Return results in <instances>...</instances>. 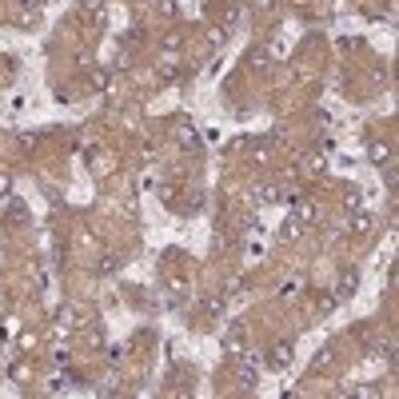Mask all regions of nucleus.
Listing matches in <instances>:
<instances>
[{"instance_id":"obj_1","label":"nucleus","mask_w":399,"mask_h":399,"mask_svg":"<svg viewBox=\"0 0 399 399\" xmlns=\"http://www.w3.org/2000/svg\"><path fill=\"white\" fill-rule=\"evenodd\" d=\"M235 379H240L244 391L256 387V355H240V371H235Z\"/></svg>"},{"instance_id":"obj_2","label":"nucleus","mask_w":399,"mask_h":399,"mask_svg":"<svg viewBox=\"0 0 399 399\" xmlns=\"http://www.w3.org/2000/svg\"><path fill=\"white\" fill-rule=\"evenodd\" d=\"M355 284H359V276H355V272H343L340 284H336V299H347V295L355 291Z\"/></svg>"},{"instance_id":"obj_3","label":"nucleus","mask_w":399,"mask_h":399,"mask_svg":"<svg viewBox=\"0 0 399 399\" xmlns=\"http://www.w3.org/2000/svg\"><path fill=\"white\" fill-rule=\"evenodd\" d=\"M287 363H291V343H276V347H272V367L284 371Z\"/></svg>"},{"instance_id":"obj_4","label":"nucleus","mask_w":399,"mask_h":399,"mask_svg":"<svg viewBox=\"0 0 399 399\" xmlns=\"http://www.w3.org/2000/svg\"><path fill=\"white\" fill-rule=\"evenodd\" d=\"M224 347H228V351H240V347H244V324H231V328H228Z\"/></svg>"},{"instance_id":"obj_5","label":"nucleus","mask_w":399,"mask_h":399,"mask_svg":"<svg viewBox=\"0 0 399 399\" xmlns=\"http://www.w3.org/2000/svg\"><path fill=\"white\" fill-rule=\"evenodd\" d=\"M176 136H180V144H184V148H196V144H200V136H196V128H192V124H180V132H176Z\"/></svg>"},{"instance_id":"obj_6","label":"nucleus","mask_w":399,"mask_h":399,"mask_svg":"<svg viewBox=\"0 0 399 399\" xmlns=\"http://www.w3.org/2000/svg\"><path fill=\"white\" fill-rule=\"evenodd\" d=\"M371 160H375L379 168H383V164H391V148H387V144H371Z\"/></svg>"},{"instance_id":"obj_7","label":"nucleus","mask_w":399,"mask_h":399,"mask_svg":"<svg viewBox=\"0 0 399 399\" xmlns=\"http://www.w3.org/2000/svg\"><path fill=\"white\" fill-rule=\"evenodd\" d=\"M116 268H120V260H116V256H104V260H100V268H96V272H100V276H112Z\"/></svg>"},{"instance_id":"obj_8","label":"nucleus","mask_w":399,"mask_h":399,"mask_svg":"<svg viewBox=\"0 0 399 399\" xmlns=\"http://www.w3.org/2000/svg\"><path fill=\"white\" fill-rule=\"evenodd\" d=\"M299 287H303V280H299V276H295V280H287V284L280 287V295H284V299H291V295H295V291H299Z\"/></svg>"},{"instance_id":"obj_9","label":"nucleus","mask_w":399,"mask_h":399,"mask_svg":"<svg viewBox=\"0 0 399 399\" xmlns=\"http://www.w3.org/2000/svg\"><path fill=\"white\" fill-rule=\"evenodd\" d=\"M108 84H112V76H108V72H96V76H92V88H100V92H108Z\"/></svg>"},{"instance_id":"obj_10","label":"nucleus","mask_w":399,"mask_h":399,"mask_svg":"<svg viewBox=\"0 0 399 399\" xmlns=\"http://www.w3.org/2000/svg\"><path fill=\"white\" fill-rule=\"evenodd\" d=\"M256 200H260V204H268V200H276V188H272V184H264V188H256Z\"/></svg>"},{"instance_id":"obj_11","label":"nucleus","mask_w":399,"mask_h":399,"mask_svg":"<svg viewBox=\"0 0 399 399\" xmlns=\"http://www.w3.org/2000/svg\"><path fill=\"white\" fill-rule=\"evenodd\" d=\"M220 307H224V295H212V299L204 303V311H208V315H220Z\"/></svg>"},{"instance_id":"obj_12","label":"nucleus","mask_w":399,"mask_h":399,"mask_svg":"<svg viewBox=\"0 0 399 399\" xmlns=\"http://www.w3.org/2000/svg\"><path fill=\"white\" fill-rule=\"evenodd\" d=\"M336 303H340V299H336V291H328V295H320V311H324V315H328V311H332Z\"/></svg>"},{"instance_id":"obj_13","label":"nucleus","mask_w":399,"mask_h":399,"mask_svg":"<svg viewBox=\"0 0 399 399\" xmlns=\"http://www.w3.org/2000/svg\"><path fill=\"white\" fill-rule=\"evenodd\" d=\"M8 220H24V204L12 200V204H8Z\"/></svg>"},{"instance_id":"obj_14","label":"nucleus","mask_w":399,"mask_h":399,"mask_svg":"<svg viewBox=\"0 0 399 399\" xmlns=\"http://www.w3.org/2000/svg\"><path fill=\"white\" fill-rule=\"evenodd\" d=\"M355 231H371V216H355Z\"/></svg>"},{"instance_id":"obj_15","label":"nucleus","mask_w":399,"mask_h":399,"mask_svg":"<svg viewBox=\"0 0 399 399\" xmlns=\"http://www.w3.org/2000/svg\"><path fill=\"white\" fill-rule=\"evenodd\" d=\"M16 4H20V8H24V16H28V8H32V12H36V8H40V0H16Z\"/></svg>"},{"instance_id":"obj_16","label":"nucleus","mask_w":399,"mask_h":399,"mask_svg":"<svg viewBox=\"0 0 399 399\" xmlns=\"http://www.w3.org/2000/svg\"><path fill=\"white\" fill-rule=\"evenodd\" d=\"M8 192H12V180L4 176V180H0V196H8Z\"/></svg>"}]
</instances>
